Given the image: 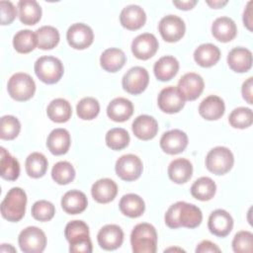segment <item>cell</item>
<instances>
[{"instance_id":"1","label":"cell","mask_w":253,"mask_h":253,"mask_svg":"<svg viewBox=\"0 0 253 253\" xmlns=\"http://www.w3.org/2000/svg\"><path fill=\"white\" fill-rule=\"evenodd\" d=\"M164 220L170 228H196L201 224L203 214L197 206L186 202H177L167 210Z\"/></svg>"},{"instance_id":"2","label":"cell","mask_w":253,"mask_h":253,"mask_svg":"<svg viewBox=\"0 0 253 253\" xmlns=\"http://www.w3.org/2000/svg\"><path fill=\"white\" fill-rule=\"evenodd\" d=\"M64 235L69 242V251L74 253H91L92 242L89 227L83 220H71L64 229Z\"/></svg>"},{"instance_id":"3","label":"cell","mask_w":253,"mask_h":253,"mask_svg":"<svg viewBox=\"0 0 253 253\" xmlns=\"http://www.w3.org/2000/svg\"><path fill=\"white\" fill-rule=\"evenodd\" d=\"M131 249L134 253H155L157 249V232L147 222L136 224L130 234Z\"/></svg>"},{"instance_id":"4","label":"cell","mask_w":253,"mask_h":253,"mask_svg":"<svg viewBox=\"0 0 253 253\" xmlns=\"http://www.w3.org/2000/svg\"><path fill=\"white\" fill-rule=\"evenodd\" d=\"M27 195L20 187L8 191L1 203V214L8 221L17 222L23 218L26 211Z\"/></svg>"},{"instance_id":"5","label":"cell","mask_w":253,"mask_h":253,"mask_svg":"<svg viewBox=\"0 0 253 253\" xmlns=\"http://www.w3.org/2000/svg\"><path fill=\"white\" fill-rule=\"evenodd\" d=\"M35 73L38 78L45 84L58 82L63 73L64 67L60 59L54 56H42L35 62Z\"/></svg>"},{"instance_id":"6","label":"cell","mask_w":253,"mask_h":253,"mask_svg":"<svg viewBox=\"0 0 253 253\" xmlns=\"http://www.w3.org/2000/svg\"><path fill=\"white\" fill-rule=\"evenodd\" d=\"M233 164L234 156L230 149L225 146L213 147L206 156L207 169L215 175H223L229 172Z\"/></svg>"},{"instance_id":"7","label":"cell","mask_w":253,"mask_h":253,"mask_svg":"<svg viewBox=\"0 0 253 253\" xmlns=\"http://www.w3.org/2000/svg\"><path fill=\"white\" fill-rule=\"evenodd\" d=\"M7 90L12 99L24 102L30 100L36 92V83L27 73L18 72L13 74L7 84Z\"/></svg>"},{"instance_id":"8","label":"cell","mask_w":253,"mask_h":253,"mask_svg":"<svg viewBox=\"0 0 253 253\" xmlns=\"http://www.w3.org/2000/svg\"><path fill=\"white\" fill-rule=\"evenodd\" d=\"M18 242L25 253H41L45 248L46 236L41 228L28 226L20 232Z\"/></svg>"},{"instance_id":"9","label":"cell","mask_w":253,"mask_h":253,"mask_svg":"<svg viewBox=\"0 0 253 253\" xmlns=\"http://www.w3.org/2000/svg\"><path fill=\"white\" fill-rule=\"evenodd\" d=\"M116 173L124 181H134L142 173L143 165L140 158L134 154H125L116 162Z\"/></svg>"},{"instance_id":"10","label":"cell","mask_w":253,"mask_h":253,"mask_svg":"<svg viewBox=\"0 0 253 253\" xmlns=\"http://www.w3.org/2000/svg\"><path fill=\"white\" fill-rule=\"evenodd\" d=\"M148 82V72L144 67L141 66L131 67L125 73L122 80L124 90L133 95L142 93L146 89Z\"/></svg>"},{"instance_id":"11","label":"cell","mask_w":253,"mask_h":253,"mask_svg":"<svg viewBox=\"0 0 253 253\" xmlns=\"http://www.w3.org/2000/svg\"><path fill=\"white\" fill-rule=\"evenodd\" d=\"M158 30L164 41L175 42L184 37L186 26L180 17L176 15H167L160 20Z\"/></svg>"},{"instance_id":"12","label":"cell","mask_w":253,"mask_h":253,"mask_svg":"<svg viewBox=\"0 0 253 253\" xmlns=\"http://www.w3.org/2000/svg\"><path fill=\"white\" fill-rule=\"evenodd\" d=\"M66 40L71 47L75 49H85L93 43L94 33L88 25L75 23L68 28Z\"/></svg>"},{"instance_id":"13","label":"cell","mask_w":253,"mask_h":253,"mask_svg":"<svg viewBox=\"0 0 253 253\" xmlns=\"http://www.w3.org/2000/svg\"><path fill=\"white\" fill-rule=\"evenodd\" d=\"M185 99L177 87L168 86L162 89L157 98L159 109L166 114L180 112L185 106Z\"/></svg>"},{"instance_id":"14","label":"cell","mask_w":253,"mask_h":253,"mask_svg":"<svg viewBox=\"0 0 253 253\" xmlns=\"http://www.w3.org/2000/svg\"><path fill=\"white\" fill-rule=\"evenodd\" d=\"M205 82L201 75L189 72L184 74L178 82V90L185 100L194 101L198 99L204 91Z\"/></svg>"},{"instance_id":"15","label":"cell","mask_w":253,"mask_h":253,"mask_svg":"<svg viewBox=\"0 0 253 253\" xmlns=\"http://www.w3.org/2000/svg\"><path fill=\"white\" fill-rule=\"evenodd\" d=\"M159 46L156 37L149 33L138 35L131 42V51L133 55L141 60L151 58Z\"/></svg>"},{"instance_id":"16","label":"cell","mask_w":253,"mask_h":253,"mask_svg":"<svg viewBox=\"0 0 253 253\" xmlns=\"http://www.w3.org/2000/svg\"><path fill=\"white\" fill-rule=\"evenodd\" d=\"M188 145V136L181 129H171L164 132L160 138V147L167 154L183 152Z\"/></svg>"},{"instance_id":"17","label":"cell","mask_w":253,"mask_h":253,"mask_svg":"<svg viewBox=\"0 0 253 253\" xmlns=\"http://www.w3.org/2000/svg\"><path fill=\"white\" fill-rule=\"evenodd\" d=\"M208 226L213 235L225 237L232 230L233 218L226 211L218 209L210 214Z\"/></svg>"},{"instance_id":"18","label":"cell","mask_w":253,"mask_h":253,"mask_svg":"<svg viewBox=\"0 0 253 253\" xmlns=\"http://www.w3.org/2000/svg\"><path fill=\"white\" fill-rule=\"evenodd\" d=\"M97 241L101 248L115 250L123 244L124 231L117 224H107L99 230Z\"/></svg>"},{"instance_id":"19","label":"cell","mask_w":253,"mask_h":253,"mask_svg":"<svg viewBox=\"0 0 253 253\" xmlns=\"http://www.w3.org/2000/svg\"><path fill=\"white\" fill-rule=\"evenodd\" d=\"M146 14L138 5H127L120 14V22L122 26L129 31H135L144 26Z\"/></svg>"},{"instance_id":"20","label":"cell","mask_w":253,"mask_h":253,"mask_svg":"<svg viewBox=\"0 0 253 253\" xmlns=\"http://www.w3.org/2000/svg\"><path fill=\"white\" fill-rule=\"evenodd\" d=\"M132 132L141 140H150L155 137L158 131L157 121L148 115H140L132 122Z\"/></svg>"},{"instance_id":"21","label":"cell","mask_w":253,"mask_h":253,"mask_svg":"<svg viewBox=\"0 0 253 253\" xmlns=\"http://www.w3.org/2000/svg\"><path fill=\"white\" fill-rule=\"evenodd\" d=\"M227 64L234 72H247L252 67V52L245 47H234L227 55Z\"/></svg>"},{"instance_id":"22","label":"cell","mask_w":253,"mask_h":253,"mask_svg":"<svg viewBox=\"0 0 253 253\" xmlns=\"http://www.w3.org/2000/svg\"><path fill=\"white\" fill-rule=\"evenodd\" d=\"M225 111L223 100L215 95H210L205 98L199 106V114L208 121H216L220 119Z\"/></svg>"},{"instance_id":"23","label":"cell","mask_w":253,"mask_h":253,"mask_svg":"<svg viewBox=\"0 0 253 253\" xmlns=\"http://www.w3.org/2000/svg\"><path fill=\"white\" fill-rule=\"evenodd\" d=\"M91 194L96 202L100 204H108L116 198L118 194V186L109 178L99 179L92 185Z\"/></svg>"},{"instance_id":"24","label":"cell","mask_w":253,"mask_h":253,"mask_svg":"<svg viewBox=\"0 0 253 253\" xmlns=\"http://www.w3.org/2000/svg\"><path fill=\"white\" fill-rule=\"evenodd\" d=\"M133 114L132 103L123 97L115 98L107 107L108 117L117 123H123L127 121Z\"/></svg>"},{"instance_id":"25","label":"cell","mask_w":253,"mask_h":253,"mask_svg":"<svg viewBox=\"0 0 253 253\" xmlns=\"http://www.w3.org/2000/svg\"><path fill=\"white\" fill-rule=\"evenodd\" d=\"M70 134L65 128H54L46 139V146L53 155L65 154L70 147Z\"/></svg>"},{"instance_id":"26","label":"cell","mask_w":253,"mask_h":253,"mask_svg":"<svg viewBox=\"0 0 253 253\" xmlns=\"http://www.w3.org/2000/svg\"><path fill=\"white\" fill-rule=\"evenodd\" d=\"M211 34L215 40L221 42H228L236 37L237 28L231 18L219 17L211 25Z\"/></svg>"},{"instance_id":"27","label":"cell","mask_w":253,"mask_h":253,"mask_svg":"<svg viewBox=\"0 0 253 253\" xmlns=\"http://www.w3.org/2000/svg\"><path fill=\"white\" fill-rule=\"evenodd\" d=\"M88 201L86 195L78 190L66 192L61 199V208L66 213L78 214L87 208Z\"/></svg>"},{"instance_id":"28","label":"cell","mask_w":253,"mask_h":253,"mask_svg":"<svg viewBox=\"0 0 253 253\" xmlns=\"http://www.w3.org/2000/svg\"><path fill=\"white\" fill-rule=\"evenodd\" d=\"M126 61L125 52L116 47L105 49L100 56L101 67L108 72H117L122 69Z\"/></svg>"},{"instance_id":"29","label":"cell","mask_w":253,"mask_h":253,"mask_svg":"<svg viewBox=\"0 0 253 253\" xmlns=\"http://www.w3.org/2000/svg\"><path fill=\"white\" fill-rule=\"evenodd\" d=\"M193 174L192 163L185 158H177L168 166V176L176 184L188 182Z\"/></svg>"},{"instance_id":"30","label":"cell","mask_w":253,"mask_h":253,"mask_svg":"<svg viewBox=\"0 0 253 253\" xmlns=\"http://www.w3.org/2000/svg\"><path fill=\"white\" fill-rule=\"evenodd\" d=\"M179 70L178 60L171 55H165L159 58L153 66L155 77L160 81L171 80Z\"/></svg>"},{"instance_id":"31","label":"cell","mask_w":253,"mask_h":253,"mask_svg":"<svg viewBox=\"0 0 253 253\" xmlns=\"http://www.w3.org/2000/svg\"><path fill=\"white\" fill-rule=\"evenodd\" d=\"M220 58L219 48L212 43L200 44L194 51V59L202 67H211Z\"/></svg>"},{"instance_id":"32","label":"cell","mask_w":253,"mask_h":253,"mask_svg":"<svg viewBox=\"0 0 253 253\" xmlns=\"http://www.w3.org/2000/svg\"><path fill=\"white\" fill-rule=\"evenodd\" d=\"M46 114L50 121L61 124L69 121L72 115V108L67 100L57 98L48 104Z\"/></svg>"},{"instance_id":"33","label":"cell","mask_w":253,"mask_h":253,"mask_svg":"<svg viewBox=\"0 0 253 253\" xmlns=\"http://www.w3.org/2000/svg\"><path fill=\"white\" fill-rule=\"evenodd\" d=\"M19 18L25 25H36L42 18V8L35 0H21L18 2Z\"/></svg>"},{"instance_id":"34","label":"cell","mask_w":253,"mask_h":253,"mask_svg":"<svg viewBox=\"0 0 253 253\" xmlns=\"http://www.w3.org/2000/svg\"><path fill=\"white\" fill-rule=\"evenodd\" d=\"M120 211L128 217H138L145 210V204L142 198L136 194H126L122 197L119 204Z\"/></svg>"},{"instance_id":"35","label":"cell","mask_w":253,"mask_h":253,"mask_svg":"<svg viewBox=\"0 0 253 253\" xmlns=\"http://www.w3.org/2000/svg\"><path fill=\"white\" fill-rule=\"evenodd\" d=\"M0 175L8 181H15L20 175L19 161L12 156L4 147L0 148Z\"/></svg>"},{"instance_id":"36","label":"cell","mask_w":253,"mask_h":253,"mask_svg":"<svg viewBox=\"0 0 253 253\" xmlns=\"http://www.w3.org/2000/svg\"><path fill=\"white\" fill-rule=\"evenodd\" d=\"M216 191V185L210 177H201L197 179L192 187V196L199 201H210L213 198Z\"/></svg>"},{"instance_id":"37","label":"cell","mask_w":253,"mask_h":253,"mask_svg":"<svg viewBox=\"0 0 253 253\" xmlns=\"http://www.w3.org/2000/svg\"><path fill=\"white\" fill-rule=\"evenodd\" d=\"M48 162L46 157L40 152L31 153L25 163V168L27 174L32 178H41L42 177L47 170Z\"/></svg>"},{"instance_id":"38","label":"cell","mask_w":253,"mask_h":253,"mask_svg":"<svg viewBox=\"0 0 253 253\" xmlns=\"http://www.w3.org/2000/svg\"><path fill=\"white\" fill-rule=\"evenodd\" d=\"M38 46L41 49L47 50L55 47L60 40L59 32L52 26H42L36 31Z\"/></svg>"},{"instance_id":"39","label":"cell","mask_w":253,"mask_h":253,"mask_svg":"<svg viewBox=\"0 0 253 253\" xmlns=\"http://www.w3.org/2000/svg\"><path fill=\"white\" fill-rule=\"evenodd\" d=\"M38 45L36 33L31 30H21L13 38V46L19 53H29Z\"/></svg>"},{"instance_id":"40","label":"cell","mask_w":253,"mask_h":253,"mask_svg":"<svg viewBox=\"0 0 253 253\" xmlns=\"http://www.w3.org/2000/svg\"><path fill=\"white\" fill-rule=\"evenodd\" d=\"M106 144L113 150H121L126 148L130 140L126 129L122 127H114L106 133Z\"/></svg>"},{"instance_id":"41","label":"cell","mask_w":253,"mask_h":253,"mask_svg":"<svg viewBox=\"0 0 253 253\" xmlns=\"http://www.w3.org/2000/svg\"><path fill=\"white\" fill-rule=\"evenodd\" d=\"M52 179L59 185H67L75 178V169L68 161H59L51 169Z\"/></svg>"},{"instance_id":"42","label":"cell","mask_w":253,"mask_h":253,"mask_svg":"<svg viewBox=\"0 0 253 253\" xmlns=\"http://www.w3.org/2000/svg\"><path fill=\"white\" fill-rule=\"evenodd\" d=\"M100 112V104L93 97H85L81 99L76 106V113L79 119L90 121L95 119Z\"/></svg>"},{"instance_id":"43","label":"cell","mask_w":253,"mask_h":253,"mask_svg":"<svg viewBox=\"0 0 253 253\" xmlns=\"http://www.w3.org/2000/svg\"><path fill=\"white\" fill-rule=\"evenodd\" d=\"M228 122L230 126L234 128H247L253 123L252 110L246 107H238L230 113L228 117Z\"/></svg>"},{"instance_id":"44","label":"cell","mask_w":253,"mask_h":253,"mask_svg":"<svg viewBox=\"0 0 253 253\" xmlns=\"http://www.w3.org/2000/svg\"><path fill=\"white\" fill-rule=\"evenodd\" d=\"M21 130L20 121L10 115L3 116L0 121V137L1 139L11 140L18 136Z\"/></svg>"},{"instance_id":"45","label":"cell","mask_w":253,"mask_h":253,"mask_svg":"<svg viewBox=\"0 0 253 253\" xmlns=\"http://www.w3.org/2000/svg\"><path fill=\"white\" fill-rule=\"evenodd\" d=\"M55 213V208L52 203L40 200L37 201L32 207V215L35 219L40 221H48L50 220Z\"/></svg>"},{"instance_id":"46","label":"cell","mask_w":253,"mask_h":253,"mask_svg":"<svg viewBox=\"0 0 253 253\" xmlns=\"http://www.w3.org/2000/svg\"><path fill=\"white\" fill-rule=\"evenodd\" d=\"M232 249L236 253H251L253 250V234L247 230H241L234 235Z\"/></svg>"},{"instance_id":"47","label":"cell","mask_w":253,"mask_h":253,"mask_svg":"<svg viewBox=\"0 0 253 253\" xmlns=\"http://www.w3.org/2000/svg\"><path fill=\"white\" fill-rule=\"evenodd\" d=\"M1 25H10L16 18L17 10L11 1H0Z\"/></svg>"},{"instance_id":"48","label":"cell","mask_w":253,"mask_h":253,"mask_svg":"<svg viewBox=\"0 0 253 253\" xmlns=\"http://www.w3.org/2000/svg\"><path fill=\"white\" fill-rule=\"evenodd\" d=\"M252 87H253V78L249 77L247 80H245L242 84V88H241V93H242V97L243 99L248 103V104H253V100H252Z\"/></svg>"},{"instance_id":"49","label":"cell","mask_w":253,"mask_h":253,"mask_svg":"<svg viewBox=\"0 0 253 253\" xmlns=\"http://www.w3.org/2000/svg\"><path fill=\"white\" fill-rule=\"evenodd\" d=\"M197 253H205V252H220V249L215 245L214 243L209 241V240H204L202 241L196 248Z\"/></svg>"},{"instance_id":"50","label":"cell","mask_w":253,"mask_h":253,"mask_svg":"<svg viewBox=\"0 0 253 253\" xmlns=\"http://www.w3.org/2000/svg\"><path fill=\"white\" fill-rule=\"evenodd\" d=\"M252 5H253V1H249L245 7V10L243 12V23L244 26L250 31L252 32V23H253V19H252Z\"/></svg>"},{"instance_id":"51","label":"cell","mask_w":253,"mask_h":253,"mask_svg":"<svg viewBox=\"0 0 253 253\" xmlns=\"http://www.w3.org/2000/svg\"><path fill=\"white\" fill-rule=\"evenodd\" d=\"M198 3L197 0H187V1H173V4L178 8V9H181V10H191L193 9L196 4Z\"/></svg>"},{"instance_id":"52","label":"cell","mask_w":253,"mask_h":253,"mask_svg":"<svg viewBox=\"0 0 253 253\" xmlns=\"http://www.w3.org/2000/svg\"><path fill=\"white\" fill-rule=\"evenodd\" d=\"M207 4L209 6H211V8H214V9H218V8H222L224 5L227 4V1H207Z\"/></svg>"},{"instance_id":"53","label":"cell","mask_w":253,"mask_h":253,"mask_svg":"<svg viewBox=\"0 0 253 253\" xmlns=\"http://www.w3.org/2000/svg\"><path fill=\"white\" fill-rule=\"evenodd\" d=\"M173 250H174V251H175V250H178V251H184L183 249H179V248H169V249H166V250H165V252H166V251H173Z\"/></svg>"}]
</instances>
